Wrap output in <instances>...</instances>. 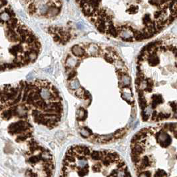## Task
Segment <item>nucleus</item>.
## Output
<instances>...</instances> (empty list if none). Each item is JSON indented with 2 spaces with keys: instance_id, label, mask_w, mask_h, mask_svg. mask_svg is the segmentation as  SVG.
I'll use <instances>...</instances> for the list:
<instances>
[{
  "instance_id": "nucleus-1",
  "label": "nucleus",
  "mask_w": 177,
  "mask_h": 177,
  "mask_svg": "<svg viewBox=\"0 0 177 177\" xmlns=\"http://www.w3.org/2000/svg\"><path fill=\"white\" fill-rule=\"evenodd\" d=\"M67 87L78 101L77 131L91 143L110 144L133 129L137 116L132 79L114 47L92 42L73 45L64 58Z\"/></svg>"
},
{
  "instance_id": "nucleus-2",
  "label": "nucleus",
  "mask_w": 177,
  "mask_h": 177,
  "mask_svg": "<svg viewBox=\"0 0 177 177\" xmlns=\"http://www.w3.org/2000/svg\"><path fill=\"white\" fill-rule=\"evenodd\" d=\"M177 53V37L172 34L157 38L141 49L135 85L143 121H176Z\"/></svg>"
},
{
  "instance_id": "nucleus-3",
  "label": "nucleus",
  "mask_w": 177,
  "mask_h": 177,
  "mask_svg": "<svg viewBox=\"0 0 177 177\" xmlns=\"http://www.w3.org/2000/svg\"><path fill=\"white\" fill-rule=\"evenodd\" d=\"M82 13L100 33L124 42L159 35L177 18V1H77Z\"/></svg>"
},
{
  "instance_id": "nucleus-4",
  "label": "nucleus",
  "mask_w": 177,
  "mask_h": 177,
  "mask_svg": "<svg viewBox=\"0 0 177 177\" xmlns=\"http://www.w3.org/2000/svg\"><path fill=\"white\" fill-rule=\"evenodd\" d=\"M130 155L137 177H177V122H162L139 131Z\"/></svg>"
},
{
  "instance_id": "nucleus-5",
  "label": "nucleus",
  "mask_w": 177,
  "mask_h": 177,
  "mask_svg": "<svg viewBox=\"0 0 177 177\" xmlns=\"http://www.w3.org/2000/svg\"><path fill=\"white\" fill-rule=\"evenodd\" d=\"M59 177H132L125 160L117 152L84 144L68 148Z\"/></svg>"
},
{
  "instance_id": "nucleus-6",
  "label": "nucleus",
  "mask_w": 177,
  "mask_h": 177,
  "mask_svg": "<svg viewBox=\"0 0 177 177\" xmlns=\"http://www.w3.org/2000/svg\"><path fill=\"white\" fill-rule=\"evenodd\" d=\"M13 117L12 114V111L11 110H8V111H5L2 112L1 113V118L5 120L9 121V119H11Z\"/></svg>"
},
{
  "instance_id": "nucleus-7",
  "label": "nucleus",
  "mask_w": 177,
  "mask_h": 177,
  "mask_svg": "<svg viewBox=\"0 0 177 177\" xmlns=\"http://www.w3.org/2000/svg\"><path fill=\"white\" fill-rule=\"evenodd\" d=\"M4 23H5V21L0 17V24H4Z\"/></svg>"
},
{
  "instance_id": "nucleus-8",
  "label": "nucleus",
  "mask_w": 177,
  "mask_h": 177,
  "mask_svg": "<svg viewBox=\"0 0 177 177\" xmlns=\"http://www.w3.org/2000/svg\"><path fill=\"white\" fill-rule=\"evenodd\" d=\"M4 106H0V111H1L3 109H4Z\"/></svg>"
}]
</instances>
